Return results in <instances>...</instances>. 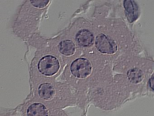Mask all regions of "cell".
<instances>
[{
    "instance_id": "obj_7",
    "label": "cell",
    "mask_w": 154,
    "mask_h": 116,
    "mask_svg": "<svg viewBox=\"0 0 154 116\" xmlns=\"http://www.w3.org/2000/svg\"><path fill=\"white\" fill-rule=\"evenodd\" d=\"M58 48L61 54L66 56L72 55L75 51L74 43L69 40H65L61 41L59 43Z\"/></svg>"
},
{
    "instance_id": "obj_1",
    "label": "cell",
    "mask_w": 154,
    "mask_h": 116,
    "mask_svg": "<svg viewBox=\"0 0 154 116\" xmlns=\"http://www.w3.org/2000/svg\"><path fill=\"white\" fill-rule=\"evenodd\" d=\"M60 68V64L56 58L47 55L42 58L38 64V69L42 75L51 77L56 74Z\"/></svg>"
},
{
    "instance_id": "obj_10",
    "label": "cell",
    "mask_w": 154,
    "mask_h": 116,
    "mask_svg": "<svg viewBox=\"0 0 154 116\" xmlns=\"http://www.w3.org/2000/svg\"><path fill=\"white\" fill-rule=\"evenodd\" d=\"M49 1H31L32 4L35 7L42 8L48 4Z\"/></svg>"
},
{
    "instance_id": "obj_2",
    "label": "cell",
    "mask_w": 154,
    "mask_h": 116,
    "mask_svg": "<svg viewBox=\"0 0 154 116\" xmlns=\"http://www.w3.org/2000/svg\"><path fill=\"white\" fill-rule=\"evenodd\" d=\"M70 70L72 75L76 77L85 78L91 73L92 64L87 59L80 58L72 62L71 65Z\"/></svg>"
},
{
    "instance_id": "obj_8",
    "label": "cell",
    "mask_w": 154,
    "mask_h": 116,
    "mask_svg": "<svg viewBox=\"0 0 154 116\" xmlns=\"http://www.w3.org/2000/svg\"><path fill=\"white\" fill-rule=\"evenodd\" d=\"M38 92L39 95L42 98L48 100L53 97L54 94V89L51 84L43 83L39 87Z\"/></svg>"
},
{
    "instance_id": "obj_6",
    "label": "cell",
    "mask_w": 154,
    "mask_h": 116,
    "mask_svg": "<svg viewBox=\"0 0 154 116\" xmlns=\"http://www.w3.org/2000/svg\"><path fill=\"white\" fill-rule=\"evenodd\" d=\"M27 116H49L48 110L41 103H35L30 105L26 111Z\"/></svg>"
},
{
    "instance_id": "obj_11",
    "label": "cell",
    "mask_w": 154,
    "mask_h": 116,
    "mask_svg": "<svg viewBox=\"0 0 154 116\" xmlns=\"http://www.w3.org/2000/svg\"><path fill=\"white\" fill-rule=\"evenodd\" d=\"M149 85L152 90H154V76L151 77L149 81Z\"/></svg>"
},
{
    "instance_id": "obj_5",
    "label": "cell",
    "mask_w": 154,
    "mask_h": 116,
    "mask_svg": "<svg viewBox=\"0 0 154 116\" xmlns=\"http://www.w3.org/2000/svg\"><path fill=\"white\" fill-rule=\"evenodd\" d=\"M124 6L126 11L127 19L131 23L134 22L138 18V7L136 2L131 0H125Z\"/></svg>"
},
{
    "instance_id": "obj_4",
    "label": "cell",
    "mask_w": 154,
    "mask_h": 116,
    "mask_svg": "<svg viewBox=\"0 0 154 116\" xmlns=\"http://www.w3.org/2000/svg\"><path fill=\"white\" fill-rule=\"evenodd\" d=\"M76 41L80 45L83 47H89L93 44L94 37L89 31L83 30L76 34Z\"/></svg>"
},
{
    "instance_id": "obj_9",
    "label": "cell",
    "mask_w": 154,
    "mask_h": 116,
    "mask_svg": "<svg viewBox=\"0 0 154 116\" xmlns=\"http://www.w3.org/2000/svg\"><path fill=\"white\" fill-rule=\"evenodd\" d=\"M127 76L131 82L136 84L141 81L143 74L142 71L139 69L134 68L128 71L127 72Z\"/></svg>"
},
{
    "instance_id": "obj_3",
    "label": "cell",
    "mask_w": 154,
    "mask_h": 116,
    "mask_svg": "<svg viewBox=\"0 0 154 116\" xmlns=\"http://www.w3.org/2000/svg\"><path fill=\"white\" fill-rule=\"evenodd\" d=\"M95 46L98 50L105 54H114L117 50L116 42L105 34L100 33L95 39Z\"/></svg>"
}]
</instances>
